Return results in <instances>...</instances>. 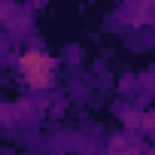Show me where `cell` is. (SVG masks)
Listing matches in <instances>:
<instances>
[{
    "label": "cell",
    "instance_id": "277c9868",
    "mask_svg": "<svg viewBox=\"0 0 155 155\" xmlns=\"http://www.w3.org/2000/svg\"><path fill=\"white\" fill-rule=\"evenodd\" d=\"M140 131H146V134L155 140V110H146V113H143V128H140Z\"/></svg>",
    "mask_w": 155,
    "mask_h": 155
},
{
    "label": "cell",
    "instance_id": "6da1fadb",
    "mask_svg": "<svg viewBox=\"0 0 155 155\" xmlns=\"http://www.w3.org/2000/svg\"><path fill=\"white\" fill-rule=\"evenodd\" d=\"M55 67H58V61L49 52H43L40 46H31L15 58V73L28 85L31 94H46L55 85Z\"/></svg>",
    "mask_w": 155,
    "mask_h": 155
},
{
    "label": "cell",
    "instance_id": "5b68a950",
    "mask_svg": "<svg viewBox=\"0 0 155 155\" xmlns=\"http://www.w3.org/2000/svg\"><path fill=\"white\" fill-rule=\"evenodd\" d=\"M122 155H143V146H140V143H131V146H128Z\"/></svg>",
    "mask_w": 155,
    "mask_h": 155
},
{
    "label": "cell",
    "instance_id": "52a82bcc",
    "mask_svg": "<svg viewBox=\"0 0 155 155\" xmlns=\"http://www.w3.org/2000/svg\"><path fill=\"white\" fill-rule=\"evenodd\" d=\"M149 155H155V149H152V152H149Z\"/></svg>",
    "mask_w": 155,
    "mask_h": 155
},
{
    "label": "cell",
    "instance_id": "8992f818",
    "mask_svg": "<svg viewBox=\"0 0 155 155\" xmlns=\"http://www.w3.org/2000/svg\"><path fill=\"white\" fill-rule=\"evenodd\" d=\"M107 155H122V152H107Z\"/></svg>",
    "mask_w": 155,
    "mask_h": 155
},
{
    "label": "cell",
    "instance_id": "3957f363",
    "mask_svg": "<svg viewBox=\"0 0 155 155\" xmlns=\"http://www.w3.org/2000/svg\"><path fill=\"white\" fill-rule=\"evenodd\" d=\"M128 146H131V137H128V134H116V137L110 140V152H125Z\"/></svg>",
    "mask_w": 155,
    "mask_h": 155
},
{
    "label": "cell",
    "instance_id": "7a4b0ae2",
    "mask_svg": "<svg viewBox=\"0 0 155 155\" xmlns=\"http://www.w3.org/2000/svg\"><path fill=\"white\" fill-rule=\"evenodd\" d=\"M122 122H125V128H128V131L143 128V113H140V110H125V113H122Z\"/></svg>",
    "mask_w": 155,
    "mask_h": 155
}]
</instances>
